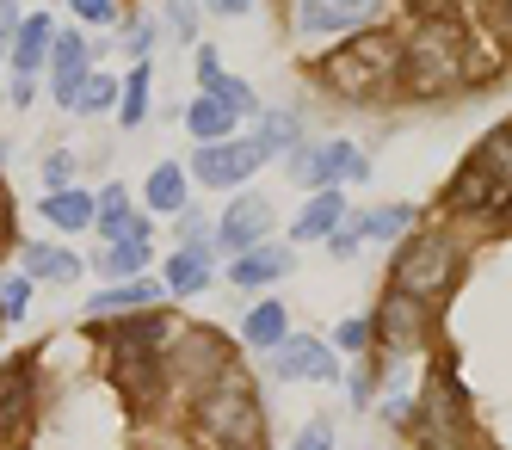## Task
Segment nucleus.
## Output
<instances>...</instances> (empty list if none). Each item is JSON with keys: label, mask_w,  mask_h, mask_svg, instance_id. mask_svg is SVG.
I'll list each match as a JSON object with an SVG mask.
<instances>
[{"label": "nucleus", "mask_w": 512, "mask_h": 450, "mask_svg": "<svg viewBox=\"0 0 512 450\" xmlns=\"http://www.w3.org/2000/svg\"><path fill=\"white\" fill-rule=\"evenodd\" d=\"M401 62H408V44L395 31H358L340 56H327V81L346 99H377L401 81Z\"/></svg>", "instance_id": "obj_1"}, {"label": "nucleus", "mask_w": 512, "mask_h": 450, "mask_svg": "<svg viewBox=\"0 0 512 450\" xmlns=\"http://www.w3.org/2000/svg\"><path fill=\"white\" fill-rule=\"evenodd\" d=\"M198 426H204V438L253 444V438H260V401H253V389H247V383L223 377V383H216V389L198 401Z\"/></svg>", "instance_id": "obj_2"}, {"label": "nucleus", "mask_w": 512, "mask_h": 450, "mask_svg": "<svg viewBox=\"0 0 512 450\" xmlns=\"http://www.w3.org/2000/svg\"><path fill=\"white\" fill-rule=\"evenodd\" d=\"M408 56H414V68H401V81H408L414 93H438V87H451L457 74H463V68H457V62H463V31L426 19L420 44H414Z\"/></svg>", "instance_id": "obj_3"}, {"label": "nucleus", "mask_w": 512, "mask_h": 450, "mask_svg": "<svg viewBox=\"0 0 512 450\" xmlns=\"http://www.w3.org/2000/svg\"><path fill=\"white\" fill-rule=\"evenodd\" d=\"M451 278H457V247L445 235H420L408 253L395 259V284L408 296H438Z\"/></svg>", "instance_id": "obj_4"}, {"label": "nucleus", "mask_w": 512, "mask_h": 450, "mask_svg": "<svg viewBox=\"0 0 512 450\" xmlns=\"http://www.w3.org/2000/svg\"><path fill=\"white\" fill-rule=\"evenodd\" d=\"M266 155H272L266 136H247V142H204V148H198V179H204V185H241Z\"/></svg>", "instance_id": "obj_5"}, {"label": "nucleus", "mask_w": 512, "mask_h": 450, "mask_svg": "<svg viewBox=\"0 0 512 450\" xmlns=\"http://www.w3.org/2000/svg\"><path fill=\"white\" fill-rule=\"evenodd\" d=\"M377 13V0H290V19H297V37H334L352 31Z\"/></svg>", "instance_id": "obj_6"}, {"label": "nucleus", "mask_w": 512, "mask_h": 450, "mask_svg": "<svg viewBox=\"0 0 512 450\" xmlns=\"http://www.w3.org/2000/svg\"><path fill=\"white\" fill-rule=\"evenodd\" d=\"M290 179H303V185H334V179H371V161H364L352 142H327V148H315V155H297V161H290Z\"/></svg>", "instance_id": "obj_7"}, {"label": "nucleus", "mask_w": 512, "mask_h": 450, "mask_svg": "<svg viewBox=\"0 0 512 450\" xmlns=\"http://www.w3.org/2000/svg\"><path fill=\"white\" fill-rule=\"evenodd\" d=\"M278 377H290V383H340V364L327 358V346L321 340H284V352H278Z\"/></svg>", "instance_id": "obj_8"}, {"label": "nucleus", "mask_w": 512, "mask_h": 450, "mask_svg": "<svg viewBox=\"0 0 512 450\" xmlns=\"http://www.w3.org/2000/svg\"><path fill=\"white\" fill-rule=\"evenodd\" d=\"M272 229V204L266 198H235L223 216V241L229 247H260V235Z\"/></svg>", "instance_id": "obj_9"}, {"label": "nucleus", "mask_w": 512, "mask_h": 450, "mask_svg": "<svg viewBox=\"0 0 512 450\" xmlns=\"http://www.w3.org/2000/svg\"><path fill=\"white\" fill-rule=\"evenodd\" d=\"M290 272V253L284 247H241V259L229 266V278L247 290V284H272V278H284Z\"/></svg>", "instance_id": "obj_10"}, {"label": "nucleus", "mask_w": 512, "mask_h": 450, "mask_svg": "<svg viewBox=\"0 0 512 450\" xmlns=\"http://www.w3.org/2000/svg\"><path fill=\"white\" fill-rule=\"evenodd\" d=\"M81 81H87V44H81L75 31H68V37H56V99H62V105H75Z\"/></svg>", "instance_id": "obj_11"}, {"label": "nucleus", "mask_w": 512, "mask_h": 450, "mask_svg": "<svg viewBox=\"0 0 512 450\" xmlns=\"http://www.w3.org/2000/svg\"><path fill=\"white\" fill-rule=\"evenodd\" d=\"M50 50H56V31H50V13H31V19H25V31H19V50H13V68H19V74H38Z\"/></svg>", "instance_id": "obj_12"}, {"label": "nucleus", "mask_w": 512, "mask_h": 450, "mask_svg": "<svg viewBox=\"0 0 512 450\" xmlns=\"http://www.w3.org/2000/svg\"><path fill=\"white\" fill-rule=\"evenodd\" d=\"M112 370H118V383L130 389V401H149V395H155V352H142V346L124 340Z\"/></svg>", "instance_id": "obj_13"}, {"label": "nucleus", "mask_w": 512, "mask_h": 450, "mask_svg": "<svg viewBox=\"0 0 512 450\" xmlns=\"http://www.w3.org/2000/svg\"><path fill=\"white\" fill-rule=\"evenodd\" d=\"M340 216H346V198L334 192V185H321L315 204H309V210H303V222H297V241H321V235H334V229H340Z\"/></svg>", "instance_id": "obj_14"}, {"label": "nucleus", "mask_w": 512, "mask_h": 450, "mask_svg": "<svg viewBox=\"0 0 512 450\" xmlns=\"http://www.w3.org/2000/svg\"><path fill=\"white\" fill-rule=\"evenodd\" d=\"M186 130H192L198 142H223V136L235 130V111L216 99V93H204V99H192V111H186Z\"/></svg>", "instance_id": "obj_15"}, {"label": "nucleus", "mask_w": 512, "mask_h": 450, "mask_svg": "<svg viewBox=\"0 0 512 450\" xmlns=\"http://www.w3.org/2000/svg\"><path fill=\"white\" fill-rule=\"evenodd\" d=\"M99 229L124 241V235H149V216H130V198H124V185H112V192L99 198Z\"/></svg>", "instance_id": "obj_16"}, {"label": "nucleus", "mask_w": 512, "mask_h": 450, "mask_svg": "<svg viewBox=\"0 0 512 450\" xmlns=\"http://www.w3.org/2000/svg\"><path fill=\"white\" fill-rule=\"evenodd\" d=\"M25 272L31 278H50V284H75L81 278V259L68 253V247H31L25 253Z\"/></svg>", "instance_id": "obj_17"}, {"label": "nucleus", "mask_w": 512, "mask_h": 450, "mask_svg": "<svg viewBox=\"0 0 512 450\" xmlns=\"http://www.w3.org/2000/svg\"><path fill=\"white\" fill-rule=\"evenodd\" d=\"M204 284H210V266H204V241H186V247H179V259L167 266V290L192 296V290H204Z\"/></svg>", "instance_id": "obj_18"}, {"label": "nucleus", "mask_w": 512, "mask_h": 450, "mask_svg": "<svg viewBox=\"0 0 512 450\" xmlns=\"http://www.w3.org/2000/svg\"><path fill=\"white\" fill-rule=\"evenodd\" d=\"M93 210H99V204H93L87 192H68V185L44 198V216L56 222V229H87V222H93Z\"/></svg>", "instance_id": "obj_19"}, {"label": "nucleus", "mask_w": 512, "mask_h": 450, "mask_svg": "<svg viewBox=\"0 0 512 450\" xmlns=\"http://www.w3.org/2000/svg\"><path fill=\"white\" fill-rule=\"evenodd\" d=\"M142 266H149V235H124V241H112V253L99 259L105 278H136Z\"/></svg>", "instance_id": "obj_20"}, {"label": "nucleus", "mask_w": 512, "mask_h": 450, "mask_svg": "<svg viewBox=\"0 0 512 450\" xmlns=\"http://www.w3.org/2000/svg\"><path fill=\"white\" fill-rule=\"evenodd\" d=\"M25 401H31V370L13 364L7 377H0V426H19L25 420Z\"/></svg>", "instance_id": "obj_21"}, {"label": "nucleus", "mask_w": 512, "mask_h": 450, "mask_svg": "<svg viewBox=\"0 0 512 450\" xmlns=\"http://www.w3.org/2000/svg\"><path fill=\"white\" fill-rule=\"evenodd\" d=\"M284 340V303H260L247 315V346H278Z\"/></svg>", "instance_id": "obj_22"}, {"label": "nucleus", "mask_w": 512, "mask_h": 450, "mask_svg": "<svg viewBox=\"0 0 512 450\" xmlns=\"http://www.w3.org/2000/svg\"><path fill=\"white\" fill-rule=\"evenodd\" d=\"M155 296H161V284H155V278H136V284H124V290H105L93 309L118 315V309H142V303H155Z\"/></svg>", "instance_id": "obj_23"}, {"label": "nucleus", "mask_w": 512, "mask_h": 450, "mask_svg": "<svg viewBox=\"0 0 512 450\" xmlns=\"http://www.w3.org/2000/svg\"><path fill=\"white\" fill-rule=\"evenodd\" d=\"M149 204H155V210H179V204H186V173H179V167H155Z\"/></svg>", "instance_id": "obj_24"}, {"label": "nucleus", "mask_w": 512, "mask_h": 450, "mask_svg": "<svg viewBox=\"0 0 512 450\" xmlns=\"http://www.w3.org/2000/svg\"><path fill=\"white\" fill-rule=\"evenodd\" d=\"M118 118H124V124H142V118H149V68H136L130 81H124V99H118Z\"/></svg>", "instance_id": "obj_25"}, {"label": "nucleus", "mask_w": 512, "mask_h": 450, "mask_svg": "<svg viewBox=\"0 0 512 450\" xmlns=\"http://www.w3.org/2000/svg\"><path fill=\"white\" fill-rule=\"evenodd\" d=\"M408 222H414L408 204H389V210H371V216H364V235H371V241H395Z\"/></svg>", "instance_id": "obj_26"}, {"label": "nucleus", "mask_w": 512, "mask_h": 450, "mask_svg": "<svg viewBox=\"0 0 512 450\" xmlns=\"http://www.w3.org/2000/svg\"><path fill=\"white\" fill-rule=\"evenodd\" d=\"M204 93H216V99H223V105L235 111V118H253V111H260V99H253V87L229 81V74H223V81H216V87H204Z\"/></svg>", "instance_id": "obj_27"}, {"label": "nucleus", "mask_w": 512, "mask_h": 450, "mask_svg": "<svg viewBox=\"0 0 512 450\" xmlns=\"http://www.w3.org/2000/svg\"><path fill=\"white\" fill-rule=\"evenodd\" d=\"M112 99H118V87L105 81V74H87V81H81V93H75V111H105Z\"/></svg>", "instance_id": "obj_28"}, {"label": "nucleus", "mask_w": 512, "mask_h": 450, "mask_svg": "<svg viewBox=\"0 0 512 450\" xmlns=\"http://www.w3.org/2000/svg\"><path fill=\"white\" fill-rule=\"evenodd\" d=\"M383 333H389V340H408V333H414V303H408V290H401V303L389 296V309H383Z\"/></svg>", "instance_id": "obj_29"}, {"label": "nucleus", "mask_w": 512, "mask_h": 450, "mask_svg": "<svg viewBox=\"0 0 512 450\" xmlns=\"http://www.w3.org/2000/svg\"><path fill=\"white\" fill-rule=\"evenodd\" d=\"M25 296H31V284H25V278H0V315L19 321V315H25Z\"/></svg>", "instance_id": "obj_30"}, {"label": "nucleus", "mask_w": 512, "mask_h": 450, "mask_svg": "<svg viewBox=\"0 0 512 450\" xmlns=\"http://www.w3.org/2000/svg\"><path fill=\"white\" fill-rule=\"evenodd\" d=\"M327 444H334V426H327V420H309V426L297 432V444H290V450H327Z\"/></svg>", "instance_id": "obj_31"}, {"label": "nucleus", "mask_w": 512, "mask_h": 450, "mask_svg": "<svg viewBox=\"0 0 512 450\" xmlns=\"http://www.w3.org/2000/svg\"><path fill=\"white\" fill-rule=\"evenodd\" d=\"M75 13H81L87 25H112V19H118V0H75Z\"/></svg>", "instance_id": "obj_32"}, {"label": "nucleus", "mask_w": 512, "mask_h": 450, "mask_svg": "<svg viewBox=\"0 0 512 450\" xmlns=\"http://www.w3.org/2000/svg\"><path fill=\"white\" fill-rule=\"evenodd\" d=\"M260 136H266V148L278 155V148H290V142H297V118H272V124H266Z\"/></svg>", "instance_id": "obj_33"}, {"label": "nucleus", "mask_w": 512, "mask_h": 450, "mask_svg": "<svg viewBox=\"0 0 512 450\" xmlns=\"http://www.w3.org/2000/svg\"><path fill=\"white\" fill-rule=\"evenodd\" d=\"M68 173H75V155H50V161H44V185H50V192H62Z\"/></svg>", "instance_id": "obj_34"}, {"label": "nucleus", "mask_w": 512, "mask_h": 450, "mask_svg": "<svg viewBox=\"0 0 512 450\" xmlns=\"http://www.w3.org/2000/svg\"><path fill=\"white\" fill-rule=\"evenodd\" d=\"M488 161H494V167H500V173L512 179V130H500V136H494V148H488Z\"/></svg>", "instance_id": "obj_35"}, {"label": "nucleus", "mask_w": 512, "mask_h": 450, "mask_svg": "<svg viewBox=\"0 0 512 450\" xmlns=\"http://www.w3.org/2000/svg\"><path fill=\"white\" fill-rule=\"evenodd\" d=\"M334 340H340L346 352H358L364 340H371V327H364V321H340V333H334Z\"/></svg>", "instance_id": "obj_36"}, {"label": "nucleus", "mask_w": 512, "mask_h": 450, "mask_svg": "<svg viewBox=\"0 0 512 450\" xmlns=\"http://www.w3.org/2000/svg\"><path fill=\"white\" fill-rule=\"evenodd\" d=\"M408 7H414L420 19H438V13H451V0H408Z\"/></svg>", "instance_id": "obj_37"}, {"label": "nucleus", "mask_w": 512, "mask_h": 450, "mask_svg": "<svg viewBox=\"0 0 512 450\" xmlns=\"http://www.w3.org/2000/svg\"><path fill=\"white\" fill-rule=\"evenodd\" d=\"M13 19H19V0H0V44H7V31H13Z\"/></svg>", "instance_id": "obj_38"}, {"label": "nucleus", "mask_w": 512, "mask_h": 450, "mask_svg": "<svg viewBox=\"0 0 512 450\" xmlns=\"http://www.w3.org/2000/svg\"><path fill=\"white\" fill-rule=\"evenodd\" d=\"M216 13H247V0H216Z\"/></svg>", "instance_id": "obj_39"}]
</instances>
